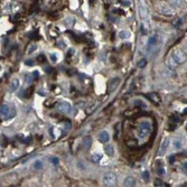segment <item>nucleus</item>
<instances>
[{"label": "nucleus", "mask_w": 187, "mask_h": 187, "mask_svg": "<svg viewBox=\"0 0 187 187\" xmlns=\"http://www.w3.org/2000/svg\"><path fill=\"white\" fill-rule=\"evenodd\" d=\"M0 115H2L6 119H10L16 115V109L10 107L9 104H2L0 107Z\"/></svg>", "instance_id": "obj_1"}, {"label": "nucleus", "mask_w": 187, "mask_h": 187, "mask_svg": "<svg viewBox=\"0 0 187 187\" xmlns=\"http://www.w3.org/2000/svg\"><path fill=\"white\" fill-rule=\"evenodd\" d=\"M103 184L105 186H114L117 184V176L113 173H108L103 176Z\"/></svg>", "instance_id": "obj_2"}, {"label": "nucleus", "mask_w": 187, "mask_h": 187, "mask_svg": "<svg viewBox=\"0 0 187 187\" xmlns=\"http://www.w3.org/2000/svg\"><path fill=\"white\" fill-rule=\"evenodd\" d=\"M169 139L168 138H165L164 140L161 141V145H160V149L158 150V153H157V155H158L159 157H163L165 153H166V151H167V148H168V146H169Z\"/></svg>", "instance_id": "obj_3"}, {"label": "nucleus", "mask_w": 187, "mask_h": 187, "mask_svg": "<svg viewBox=\"0 0 187 187\" xmlns=\"http://www.w3.org/2000/svg\"><path fill=\"white\" fill-rule=\"evenodd\" d=\"M171 57L174 58V61H175L177 64H181V63H183L185 61V54H184V52L181 51V49L174 52V54H173Z\"/></svg>", "instance_id": "obj_4"}, {"label": "nucleus", "mask_w": 187, "mask_h": 187, "mask_svg": "<svg viewBox=\"0 0 187 187\" xmlns=\"http://www.w3.org/2000/svg\"><path fill=\"white\" fill-rule=\"evenodd\" d=\"M147 97L151 101V102L155 104V105H159L161 103V99L159 97L157 93H150V94H147Z\"/></svg>", "instance_id": "obj_5"}, {"label": "nucleus", "mask_w": 187, "mask_h": 187, "mask_svg": "<svg viewBox=\"0 0 187 187\" xmlns=\"http://www.w3.org/2000/svg\"><path fill=\"white\" fill-rule=\"evenodd\" d=\"M120 83V79L119 77H113L112 80H110V82H109V87L108 90L109 92H112V91H114L115 89H117V86L119 85Z\"/></svg>", "instance_id": "obj_6"}, {"label": "nucleus", "mask_w": 187, "mask_h": 187, "mask_svg": "<svg viewBox=\"0 0 187 187\" xmlns=\"http://www.w3.org/2000/svg\"><path fill=\"white\" fill-rule=\"evenodd\" d=\"M58 109H59V111L63 112V113H68V112H71V110H72V107H71V104L67 102H62L58 104Z\"/></svg>", "instance_id": "obj_7"}, {"label": "nucleus", "mask_w": 187, "mask_h": 187, "mask_svg": "<svg viewBox=\"0 0 187 187\" xmlns=\"http://www.w3.org/2000/svg\"><path fill=\"white\" fill-rule=\"evenodd\" d=\"M160 11H161V14H164L165 16H173V15H174V10H173L169 6H166V5L161 6Z\"/></svg>", "instance_id": "obj_8"}, {"label": "nucleus", "mask_w": 187, "mask_h": 187, "mask_svg": "<svg viewBox=\"0 0 187 187\" xmlns=\"http://www.w3.org/2000/svg\"><path fill=\"white\" fill-rule=\"evenodd\" d=\"M150 133V131L149 130H147V129H145V128H142V127H140L139 128V131H138V137L140 138V139H143V138H146V137L148 136Z\"/></svg>", "instance_id": "obj_9"}, {"label": "nucleus", "mask_w": 187, "mask_h": 187, "mask_svg": "<svg viewBox=\"0 0 187 187\" xmlns=\"http://www.w3.org/2000/svg\"><path fill=\"white\" fill-rule=\"evenodd\" d=\"M99 140L101 142H108L110 140V135H109L107 131H102L99 135Z\"/></svg>", "instance_id": "obj_10"}, {"label": "nucleus", "mask_w": 187, "mask_h": 187, "mask_svg": "<svg viewBox=\"0 0 187 187\" xmlns=\"http://www.w3.org/2000/svg\"><path fill=\"white\" fill-rule=\"evenodd\" d=\"M91 145H92V139H91V137H85L84 139H83V141H82V146L84 149H90L91 148Z\"/></svg>", "instance_id": "obj_11"}, {"label": "nucleus", "mask_w": 187, "mask_h": 187, "mask_svg": "<svg viewBox=\"0 0 187 187\" xmlns=\"http://www.w3.org/2000/svg\"><path fill=\"white\" fill-rule=\"evenodd\" d=\"M136 185V179L133 178V177H131V176H129V177H127L125 181V186L127 187H130V186H135Z\"/></svg>", "instance_id": "obj_12"}, {"label": "nucleus", "mask_w": 187, "mask_h": 187, "mask_svg": "<svg viewBox=\"0 0 187 187\" xmlns=\"http://www.w3.org/2000/svg\"><path fill=\"white\" fill-rule=\"evenodd\" d=\"M104 153H107L108 156H113L114 155V148L113 146H111V145H107L105 147H104Z\"/></svg>", "instance_id": "obj_13"}, {"label": "nucleus", "mask_w": 187, "mask_h": 187, "mask_svg": "<svg viewBox=\"0 0 187 187\" xmlns=\"http://www.w3.org/2000/svg\"><path fill=\"white\" fill-rule=\"evenodd\" d=\"M181 121V118H179V115H177V114H171L170 115V123H173V125H177V123Z\"/></svg>", "instance_id": "obj_14"}, {"label": "nucleus", "mask_w": 187, "mask_h": 187, "mask_svg": "<svg viewBox=\"0 0 187 187\" xmlns=\"http://www.w3.org/2000/svg\"><path fill=\"white\" fill-rule=\"evenodd\" d=\"M33 92H34V87L30 86L29 89H27V90L24 92V97H26V99H29V97L33 95Z\"/></svg>", "instance_id": "obj_15"}, {"label": "nucleus", "mask_w": 187, "mask_h": 187, "mask_svg": "<svg viewBox=\"0 0 187 187\" xmlns=\"http://www.w3.org/2000/svg\"><path fill=\"white\" fill-rule=\"evenodd\" d=\"M127 146L130 148V149H135V148H137V146H138V141L135 140V139L129 140V141H127Z\"/></svg>", "instance_id": "obj_16"}, {"label": "nucleus", "mask_w": 187, "mask_h": 187, "mask_svg": "<svg viewBox=\"0 0 187 187\" xmlns=\"http://www.w3.org/2000/svg\"><path fill=\"white\" fill-rule=\"evenodd\" d=\"M18 87H19V80H17V79L12 80L11 84H10V89H11V91L17 90Z\"/></svg>", "instance_id": "obj_17"}, {"label": "nucleus", "mask_w": 187, "mask_h": 187, "mask_svg": "<svg viewBox=\"0 0 187 187\" xmlns=\"http://www.w3.org/2000/svg\"><path fill=\"white\" fill-rule=\"evenodd\" d=\"M119 37L121 39H127V38L130 37V33H128V32H125V30H122V32L119 33Z\"/></svg>", "instance_id": "obj_18"}, {"label": "nucleus", "mask_w": 187, "mask_h": 187, "mask_svg": "<svg viewBox=\"0 0 187 187\" xmlns=\"http://www.w3.org/2000/svg\"><path fill=\"white\" fill-rule=\"evenodd\" d=\"M140 127L142 128H145V129H147V130L151 131V125H150V122H148V121H142L141 123H140Z\"/></svg>", "instance_id": "obj_19"}, {"label": "nucleus", "mask_w": 187, "mask_h": 187, "mask_svg": "<svg viewBox=\"0 0 187 187\" xmlns=\"http://www.w3.org/2000/svg\"><path fill=\"white\" fill-rule=\"evenodd\" d=\"M56 102L54 99H48L47 101H45V107L46 108H52V107H54V103Z\"/></svg>", "instance_id": "obj_20"}, {"label": "nucleus", "mask_w": 187, "mask_h": 187, "mask_svg": "<svg viewBox=\"0 0 187 187\" xmlns=\"http://www.w3.org/2000/svg\"><path fill=\"white\" fill-rule=\"evenodd\" d=\"M101 158H102V156H101L100 153H95V155L92 156V161H93V163H99V161L101 160Z\"/></svg>", "instance_id": "obj_21"}, {"label": "nucleus", "mask_w": 187, "mask_h": 187, "mask_svg": "<svg viewBox=\"0 0 187 187\" xmlns=\"http://www.w3.org/2000/svg\"><path fill=\"white\" fill-rule=\"evenodd\" d=\"M34 168L35 169H37V170H39L43 168V163L40 161V160H36L34 163Z\"/></svg>", "instance_id": "obj_22"}, {"label": "nucleus", "mask_w": 187, "mask_h": 187, "mask_svg": "<svg viewBox=\"0 0 187 187\" xmlns=\"http://www.w3.org/2000/svg\"><path fill=\"white\" fill-rule=\"evenodd\" d=\"M156 43H157V37H156V36H153V37H150V38H149V43H148V45H149V47H151V46H153Z\"/></svg>", "instance_id": "obj_23"}, {"label": "nucleus", "mask_w": 187, "mask_h": 187, "mask_svg": "<svg viewBox=\"0 0 187 187\" xmlns=\"http://www.w3.org/2000/svg\"><path fill=\"white\" fill-rule=\"evenodd\" d=\"M36 47H37V46L35 45V44H33V43H32V44H29L28 48H27V54H32V53L36 49Z\"/></svg>", "instance_id": "obj_24"}, {"label": "nucleus", "mask_w": 187, "mask_h": 187, "mask_svg": "<svg viewBox=\"0 0 187 187\" xmlns=\"http://www.w3.org/2000/svg\"><path fill=\"white\" fill-rule=\"evenodd\" d=\"M168 65H169L170 68H174V67L177 66V63L174 61V58H173V57H170L169 59H168Z\"/></svg>", "instance_id": "obj_25"}, {"label": "nucleus", "mask_w": 187, "mask_h": 187, "mask_svg": "<svg viewBox=\"0 0 187 187\" xmlns=\"http://www.w3.org/2000/svg\"><path fill=\"white\" fill-rule=\"evenodd\" d=\"M155 186H167V184L164 183V181H161V179H155Z\"/></svg>", "instance_id": "obj_26"}, {"label": "nucleus", "mask_w": 187, "mask_h": 187, "mask_svg": "<svg viewBox=\"0 0 187 187\" xmlns=\"http://www.w3.org/2000/svg\"><path fill=\"white\" fill-rule=\"evenodd\" d=\"M146 64H147V59H145V58H142V59H140V62L138 63V67L143 68V67H145V66H146Z\"/></svg>", "instance_id": "obj_27"}, {"label": "nucleus", "mask_w": 187, "mask_h": 187, "mask_svg": "<svg viewBox=\"0 0 187 187\" xmlns=\"http://www.w3.org/2000/svg\"><path fill=\"white\" fill-rule=\"evenodd\" d=\"M37 59H38V63H45L47 59H46V56L44 55V54H42V55H39V56L37 57Z\"/></svg>", "instance_id": "obj_28"}, {"label": "nucleus", "mask_w": 187, "mask_h": 187, "mask_svg": "<svg viewBox=\"0 0 187 187\" xmlns=\"http://www.w3.org/2000/svg\"><path fill=\"white\" fill-rule=\"evenodd\" d=\"M53 92H54V94H59V93L62 92V89H61L59 86H56V85H55V86L53 87Z\"/></svg>", "instance_id": "obj_29"}, {"label": "nucleus", "mask_w": 187, "mask_h": 187, "mask_svg": "<svg viewBox=\"0 0 187 187\" xmlns=\"http://www.w3.org/2000/svg\"><path fill=\"white\" fill-rule=\"evenodd\" d=\"M142 178H143V181H149V178H150V175H149V173H148V171H145V173L142 174Z\"/></svg>", "instance_id": "obj_30"}, {"label": "nucleus", "mask_w": 187, "mask_h": 187, "mask_svg": "<svg viewBox=\"0 0 187 187\" xmlns=\"http://www.w3.org/2000/svg\"><path fill=\"white\" fill-rule=\"evenodd\" d=\"M157 174L160 176H164L165 175V169H164V167H158L157 168Z\"/></svg>", "instance_id": "obj_31"}, {"label": "nucleus", "mask_w": 187, "mask_h": 187, "mask_svg": "<svg viewBox=\"0 0 187 187\" xmlns=\"http://www.w3.org/2000/svg\"><path fill=\"white\" fill-rule=\"evenodd\" d=\"M51 163L54 165H58L59 164V160H58V158H56V157H53V158L51 159Z\"/></svg>", "instance_id": "obj_32"}, {"label": "nucleus", "mask_w": 187, "mask_h": 187, "mask_svg": "<svg viewBox=\"0 0 187 187\" xmlns=\"http://www.w3.org/2000/svg\"><path fill=\"white\" fill-rule=\"evenodd\" d=\"M74 55V49L73 48H71V49H68V53H67V59L69 58L71 56H73Z\"/></svg>", "instance_id": "obj_33"}, {"label": "nucleus", "mask_w": 187, "mask_h": 187, "mask_svg": "<svg viewBox=\"0 0 187 187\" xmlns=\"http://www.w3.org/2000/svg\"><path fill=\"white\" fill-rule=\"evenodd\" d=\"M45 71H46V73H53V72H54V68L52 67V66H48V67L45 68Z\"/></svg>", "instance_id": "obj_34"}, {"label": "nucleus", "mask_w": 187, "mask_h": 187, "mask_svg": "<svg viewBox=\"0 0 187 187\" xmlns=\"http://www.w3.org/2000/svg\"><path fill=\"white\" fill-rule=\"evenodd\" d=\"M51 58H52V62H53V63H56L57 57H56V55H55V54H52V55H51Z\"/></svg>", "instance_id": "obj_35"}, {"label": "nucleus", "mask_w": 187, "mask_h": 187, "mask_svg": "<svg viewBox=\"0 0 187 187\" xmlns=\"http://www.w3.org/2000/svg\"><path fill=\"white\" fill-rule=\"evenodd\" d=\"M57 46L61 47V48H64V47H65V44L63 43V40H59V43H57Z\"/></svg>", "instance_id": "obj_36"}, {"label": "nucleus", "mask_w": 187, "mask_h": 187, "mask_svg": "<svg viewBox=\"0 0 187 187\" xmlns=\"http://www.w3.org/2000/svg\"><path fill=\"white\" fill-rule=\"evenodd\" d=\"M65 127H66V129H71V127H72L71 122L69 121H65Z\"/></svg>", "instance_id": "obj_37"}, {"label": "nucleus", "mask_w": 187, "mask_h": 187, "mask_svg": "<svg viewBox=\"0 0 187 187\" xmlns=\"http://www.w3.org/2000/svg\"><path fill=\"white\" fill-rule=\"evenodd\" d=\"M29 37H30V38H33V39H36V38H38V35L37 34H30L29 35Z\"/></svg>", "instance_id": "obj_38"}, {"label": "nucleus", "mask_w": 187, "mask_h": 187, "mask_svg": "<svg viewBox=\"0 0 187 187\" xmlns=\"http://www.w3.org/2000/svg\"><path fill=\"white\" fill-rule=\"evenodd\" d=\"M28 77H29V79L27 80V82H28V83H30V82H32V81L34 80V77H33V75H29Z\"/></svg>", "instance_id": "obj_39"}, {"label": "nucleus", "mask_w": 187, "mask_h": 187, "mask_svg": "<svg viewBox=\"0 0 187 187\" xmlns=\"http://www.w3.org/2000/svg\"><path fill=\"white\" fill-rule=\"evenodd\" d=\"M27 65H34V61H26Z\"/></svg>", "instance_id": "obj_40"}, {"label": "nucleus", "mask_w": 187, "mask_h": 187, "mask_svg": "<svg viewBox=\"0 0 187 187\" xmlns=\"http://www.w3.org/2000/svg\"><path fill=\"white\" fill-rule=\"evenodd\" d=\"M67 73L69 74V75H73L74 73H76V71H75V69H72V71H67Z\"/></svg>", "instance_id": "obj_41"}, {"label": "nucleus", "mask_w": 187, "mask_h": 187, "mask_svg": "<svg viewBox=\"0 0 187 187\" xmlns=\"http://www.w3.org/2000/svg\"><path fill=\"white\" fill-rule=\"evenodd\" d=\"M174 158H175L174 156H171V157H170V158H169V161H170V163H173V161H174Z\"/></svg>", "instance_id": "obj_42"}]
</instances>
